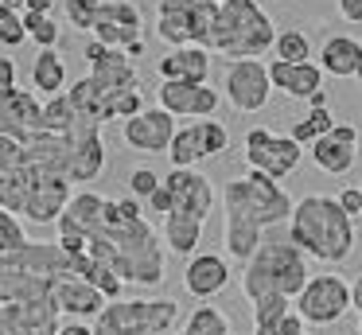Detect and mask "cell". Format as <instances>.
<instances>
[{
	"mask_svg": "<svg viewBox=\"0 0 362 335\" xmlns=\"http://www.w3.org/2000/svg\"><path fill=\"white\" fill-rule=\"evenodd\" d=\"M292 207H296V199L276 179H269L265 171L250 168L245 176L226 179V187H222V210H226V218H222V246H226V254L238 265H245L257 254L265 230L288 222Z\"/></svg>",
	"mask_w": 362,
	"mask_h": 335,
	"instance_id": "1",
	"label": "cell"
},
{
	"mask_svg": "<svg viewBox=\"0 0 362 335\" xmlns=\"http://www.w3.org/2000/svg\"><path fill=\"white\" fill-rule=\"evenodd\" d=\"M94 261L113 269L125 285L156 288L164 280V238L141 218H129L117 199H105V218L86 238V249Z\"/></svg>",
	"mask_w": 362,
	"mask_h": 335,
	"instance_id": "2",
	"label": "cell"
},
{
	"mask_svg": "<svg viewBox=\"0 0 362 335\" xmlns=\"http://www.w3.org/2000/svg\"><path fill=\"white\" fill-rule=\"evenodd\" d=\"M82 59L90 62V74L78 78L74 86H66V98L74 101L82 117L105 125L113 117H136L144 109L141 98V74H136L133 59L117 47H105L98 39H90L82 47Z\"/></svg>",
	"mask_w": 362,
	"mask_h": 335,
	"instance_id": "3",
	"label": "cell"
},
{
	"mask_svg": "<svg viewBox=\"0 0 362 335\" xmlns=\"http://www.w3.org/2000/svg\"><path fill=\"white\" fill-rule=\"evenodd\" d=\"M288 238L312 261L343 265L354 254V218L331 195H304L288 215Z\"/></svg>",
	"mask_w": 362,
	"mask_h": 335,
	"instance_id": "4",
	"label": "cell"
},
{
	"mask_svg": "<svg viewBox=\"0 0 362 335\" xmlns=\"http://www.w3.org/2000/svg\"><path fill=\"white\" fill-rule=\"evenodd\" d=\"M308 277H312L308 257L288 238V230L269 234V238H261L257 254L242 265V293L250 300H257V296H288V300H296L300 288L308 285Z\"/></svg>",
	"mask_w": 362,
	"mask_h": 335,
	"instance_id": "5",
	"label": "cell"
},
{
	"mask_svg": "<svg viewBox=\"0 0 362 335\" xmlns=\"http://www.w3.org/2000/svg\"><path fill=\"white\" fill-rule=\"evenodd\" d=\"M276 43V23L257 0H222L214 4L211 23V51L234 59H257Z\"/></svg>",
	"mask_w": 362,
	"mask_h": 335,
	"instance_id": "6",
	"label": "cell"
},
{
	"mask_svg": "<svg viewBox=\"0 0 362 335\" xmlns=\"http://www.w3.org/2000/svg\"><path fill=\"white\" fill-rule=\"evenodd\" d=\"M180 319V304L168 296L152 300H110L94 316V335H168Z\"/></svg>",
	"mask_w": 362,
	"mask_h": 335,
	"instance_id": "7",
	"label": "cell"
},
{
	"mask_svg": "<svg viewBox=\"0 0 362 335\" xmlns=\"http://www.w3.org/2000/svg\"><path fill=\"white\" fill-rule=\"evenodd\" d=\"M211 23L214 4H203V0H160L156 4V35L168 47H206Z\"/></svg>",
	"mask_w": 362,
	"mask_h": 335,
	"instance_id": "8",
	"label": "cell"
},
{
	"mask_svg": "<svg viewBox=\"0 0 362 335\" xmlns=\"http://www.w3.org/2000/svg\"><path fill=\"white\" fill-rule=\"evenodd\" d=\"M292 312L312 327L339 324L351 312V285L339 273H315V277H308V285L300 288L296 300H292Z\"/></svg>",
	"mask_w": 362,
	"mask_h": 335,
	"instance_id": "9",
	"label": "cell"
},
{
	"mask_svg": "<svg viewBox=\"0 0 362 335\" xmlns=\"http://www.w3.org/2000/svg\"><path fill=\"white\" fill-rule=\"evenodd\" d=\"M144 20H141V8L133 0H105L102 12H98V23H94V39L105 47H117L125 51L129 59L144 55Z\"/></svg>",
	"mask_w": 362,
	"mask_h": 335,
	"instance_id": "10",
	"label": "cell"
},
{
	"mask_svg": "<svg viewBox=\"0 0 362 335\" xmlns=\"http://www.w3.org/2000/svg\"><path fill=\"white\" fill-rule=\"evenodd\" d=\"M300 140L281 137V132H269V129H250L245 132V164L253 171H265L269 179H284L300 168Z\"/></svg>",
	"mask_w": 362,
	"mask_h": 335,
	"instance_id": "11",
	"label": "cell"
},
{
	"mask_svg": "<svg viewBox=\"0 0 362 335\" xmlns=\"http://www.w3.org/2000/svg\"><path fill=\"white\" fill-rule=\"evenodd\" d=\"M222 90L238 113H261L269 106V93H273L269 67L261 59H234L222 74Z\"/></svg>",
	"mask_w": 362,
	"mask_h": 335,
	"instance_id": "12",
	"label": "cell"
},
{
	"mask_svg": "<svg viewBox=\"0 0 362 335\" xmlns=\"http://www.w3.org/2000/svg\"><path fill=\"white\" fill-rule=\"evenodd\" d=\"M105 218V199L94 191H74L71 203H66V210L59 215V246L66 249V254H82L86 249V238L102 226Z\"/></svg>",
	"mask_w": 362,
	"mask_h": 335,
	"instance_id": "13",
	"label": "cell"
},
{
	"mask_svg": "<svg viewBox=\"0 0 362 335\" xmlns=\"http://www.w3.org/2000/svg\"><path fill=\"white\" fill-rule=\"evenodd\" d=\"M59 327H63V312L51 296L0 304V335H59Z\"/></svg>",
	"mask_w": 362,
	"mask_h": 335,
	"instance_id": "14",
	"label": "cell"
},
{
	"mask_svg": "<svg viewBox=\"0 0 362 335\" xmlns=\"http://www.w3.org/2000/svg\"><path fill=\"white\" fill-rule=\"evenodd\" d=\"M43 132V106L32 90H4L0 93V137H12L28 144Z\"/></svg>",
	"mask_w": 362,
	"mask_h": 335,
	"instance_id": "15",
	"label": "cell"
},
{
	"mask_svg": "<svg viewBox=\"0 0 362 335\" xmlns=\"http://www.w3.org/2000/svg\"><path fill=\"white\" fill-rule=\"evenodd\" d=\"M121 137H125V144L136 148V152H148V156L168 152V148H172V137H175V117L160 106H144L136 117H129V121L121 125Z\"/></svg>",
	"mask_w": 362,
	"mask_h": 335,
	"instance_id": "16",
	"label": "cell"
},
{
	"mask_svg": "<svg viewBox=\"0 0 362 335\" xmlns=\"http://www.w3.org/2000/svg\"><path fill=\"white\" fill-rule=\"evenodd\" d=\"M164 187L172 191V210L180 215H191V218H211L214 210V183L195 168H172L164 176Z\"/></svg>",
	"mask_w": 362,
	"mask_h": 335,
	"instance_id": "17",
	"label": "cell"
},
{
	"mask_svg": "<svg viewBox=\"0 0 362 335\" xmlns=\"http://www.w3.org/2000/svg\"><path fill=\"white\" fill-rule=\"evenodd\" d=\"M218 90L206 82H160L156 90V106L168 109L172 117H195V121H206L218 109Z\"/></svg>",
	"mask_w": 362,
	"mask_h": 335,
	"instance_id": "18",
	"label": "cell"
},
{
	"mask_svg": "<svg viewBox=\"0 0 362 335\" xmlns=\"http://www.w3.org/2000/svg\"><path fill=\"white\" fill-rule=\"evenodd\" d=\"M269 82H273V90H281L284 98L308 101L315 90H323V67L315 59H308V62L273 59L269 62Z\"/></svg>",
	"mask_w": 362,
	"mask_h": 335,
	"instance_id": "19",
	"label": "cell"
},
{
	"mask_svg": "<svg viewBox=\"0 0 362 335\" xmlns=\"http://www.w3.org/2000/svg\"><path fill=\"white\" fill-rule=\"evenodd\" d=\"M230 285V261L222 254H191L187 269H183V288H187L195 300H211L222 288Z\"/></svg>",
	"mask_w": 362,
	"mask_h": 335,
	"instance_id": "20",
	"label": "cell"
},
{
	"mask_svg": "<svg viewBox=\"0 0 362 335\" xmlns=\"http://www.w3.org/2000/svg\"><path fill=\"white\" fill-rule=\"evenodd\" d=\"M105 168V144H102V125L86 121L74 137L71 152V183H94Z\"/></svg>",
	"mask_w": 362,
	"mask_h": 335,
	"instance_id": "21",
	"label": "cell"
},
{
	"mask_svg": "<svg viewBox=\"0 0 362 335\" xmlns=\"http://www.w3.org/2000/svg\"><path fill=\"white\" fill-rule=\"evenodd\" d=\"M51 300H55L59 312L71 316V319H90V316H98V312L110 304L94 285H90V280H82L78 273H71V277L59 280V285L51 288Z\"/></svg>",
	"mask_w": 362,
	"mask_h": 335,
	"instance_id": "22",
	"label": "cell"
},
{
	"mask_svg": "<svg viewBox=\"0 0 362 335\" xmlns=\"http://www.w3.org/2000/svg\"><path fill=\"white\" fill-rule=\"evenodd\" d=\"M211 47H172L160 55L156 70L164 82H206L211 78Z\"/></svg>",
	"mask_w": 362,
	"mask_h": 335,
	"instance_id": "23",
	"label": "cell"
},
{
	"mask_svg": "<svg viewBox=\"0 0 362 335\" xmlns=\"http://www.w3.org/2000/svg\"><path fill=\"white\" fill-rule=\"evenodd\" d=\"M315 55H320L323 74H331V78H354L362 67V43L351 35H327Z\"/></svg>",
	"mask_w": 362,
	"mask_h": 335,
	"instance_id": "24",
	"label": "cell"
},
{
	"mask_svg": "<svg viewBox=\"0 0 362 335\" xmlns=\"http://www.w3.org/2000/svg\"><path fill=\"white\" fill-rule=\"evenodd\" d=\"M203 218H191V215H180V210H172V215H164V246L172 249V254L180 257H191L199 249V242H203Z\"/></svg>",
	"mask_w": 362,
	"mask_h": 335,
	"instance_id": "25",
	"label": "cell"
},
{
	"mask_svg": "<svg viewBox=\"0 0 362 335\" xmlns=\"http://www.w3.org/2000/svg\"><path fill=\"white\" fill-rule=\"evenodd\" d=\"M312 160L320 171H331V176H346V171L354 168V160H358V144H343V140H335L327 132V137H320L312 144Z\"/></svg>",
	"mask_w": 362,
	"mask_h": 335,
	"instance_id": "26",
	"label": "cell"
},
{
	"mask_svg": "<svg viewBox=\"0 0 362 335\" xmlns=\"http://www.w3.org/2000/svg\"><path fill=\"white\" fill-rule=\"evenodd\" d=\"M32 86L40 93H47V98L66 93V62L55 55V47H43V51L35 55V62H32Z\"/></svg>",
	"mask_w": 362,
	"mask_h": 335,
	"instance_id": "27",
	"label": "cell"
},
{
	"mask_svg": "<svg viewBox=\"0 0 362 335\" xmlns=\"http://www.w3.org/2000/svg\"><path fill=\"white\" fill-rule=\"evenodd\" d=\"M175 335H230V316L218 308V304H199L191 308V316L183 319V327Z\"/></svg>",
	"mask_w": 362,
	"mask_h": 335,
	"instance_id": "28",
	"label": "cell"
},
{
	"mask_svg": "<svg viewBox=\"0 0 362 335\" xmlns=\"http://www.w3.org/2000/svg\"><path fill=\"white\" fill-rule=\"evenodd\" d=\"M82 121H90V117H82L66 93H55V98L43 101V132H74Z\"/></svg>",
	"mask_w": 362,
	"mask_h": 335,
	"instance_id": "29",
	"label": "cell"
},
{
	"mask_svg": "<svg viewBox=\"0 0 362 335\" xmlns=\"http://www.w3.org/2000/svg\"><path fill=\"white\" fill-rule=\"evenodd\" d=\"M331 129H335V113H331V106H327V109H308V113L300 117L296 125H292L288 137L300 140V144H315V140L327 137Z\"/></svg>",
	"mask_w": 362,
	"mask_h": 335,
	"instance_id": "30",
	"label": "cell"
},
{
	"mask_svg": "<svg viewBox=\"0 0 362 335\" xmlns=\"http://www.w3.org/2000/svg\"><path fill=\"white\" fill-rule=\"evenodd\" d=\"M168 156H172V168H195V164L203 160V148H199L195 121H191V125H183V129H175V137H172V148H168Z\"/></svg>",
	"mask_w": 362,
	"mask_h": 335,
	"instance_id": "31",
	"label": "cell"
},
{
	"mask_svg": "<svg viewBox=\"0 0 362 335\" xmlns=\"http://www.w3.org/2000/svg\"><path fill=\"white\" fill-rule=\"evenodd\" d=\"M312 55H315V51H312V39H308V31H300V28L276 31L273 59H284V62H308Z\"/></svg>",
	"mask_w": 362,
	"mask_h": 335,
	"instance_id": "32",
	"label": "cell"
},
{
	"mask_svg": "<svg viewBox=\"0 0 362 335\" xmlns=\"http://www.w3.org/2000/svg\"><path fill=\"white\" fill-rule=\"evenodd\" d=\"M195 132H199V148H203V160L206 156H222L230 148V132L222 121L206 117V121H195Z\"/></svg>",
	"mask_w": 362,
	"mask_h": 335,
	"instance_id": "33",
	"label": "cell"
},
{
	"mask_svg": "<svg viewBox=\"0 0 362 335\" xmlns=\"http://www.w3.org/2000/svg\"><path fill=\"white\" fill-rule=\"evenodd\" d=\"M250 304H253V327H261V324H281V319L292 312V300H288V296H257V300H250Z\"/></svg>",
	"mask_w": 362,
	"mask_h": 335,
	"instance_id": "34",
	"label": "cell"
},
{
	"mask_svg": "<svg viewBox=\"0 0 362 335\" xmlns=\"http://www.w3.org/2000/svg\"><path fill=\"white\" fill-rule=\"evenodd\" d=\"M24 31H28L32 43H40V51L59 43V23L51 20V16H43V12H24Z\"/></svg>",
	"mask_w": 362,
	"mask_h": 335,
	"instance_id": "35",
	"label": "cell"
},
{
	"mask_svg": "<svg viewBox=\"0 0 362 335\" xmlns=\"http://www.w3.org/2000/svg\"><path fill=\"white\" fill-rule=\"evenodd\" d=\"M28 242H32V238H28L20 215H12V210L0 207V254H12V249L28 246Z\"/></svg>",
	"mask_w": 362,
	"mask_h": 335,
	"instance_id": "36",
	"label": "cell"
},
{
	"mask_svg": "<svg viewBox=\"0 0 362 335\" xmlns=\"http://www.w3.org/2000/svg\"><path fill=\"white\" fill-rule=\"evenodd\" d=\"M102 4L105 0H63V12H66V20H71L78 31H94Z\"/></svg>",
	"mask_w": 362,
	"mask_h": 335,
	"instance_id": "37",
	"label": "cell"
},
{
	"mask_svg": "<svg viewBox=\"0 0 362 335\" xmlns=\"http://www.w3.org/2000/svg\"><path fill=\"white\" fill-rule=\"evenodd\" d=\"M24 39H28L24 12H12V8L0 4V43H4V47H20Z\"/></svg>",
	"mask_w": 362,
	"mask_h": 335,
	"instance_id": "38",
	"label": "cell"
},
{
	"mask_svg": "<svg viewBox=\"0 0 362 335\" xmlns=\"http://www.w3.org/2000/svg\"><path fill=\"white\" fill-rule=\"evenodd\" d=\"M160 183H164V176H156L152 168H133V176H129V191H133V199H144V203H148V195L156 191Z\"/></svg>",
	"mask_w": 362,
	"mask_h": 335,
	"instance_id": "39",
	"label": "cell"
},
{
	"mask_svg": "<svg viewBox=\"0 0 362 335\" xmlns=\"http://www.w3.org/2000/svg\"><path fill=\"white\" fill-rule=\"evenodd\" d=\"M253 335H308V324L296 316V312H288L281 324H261V327H253Z\"/></svg>",
	"mask_w": 362,
	"mask_h": 335,
	"instance_id": "40",
	"label": "cell"
},
{
	"mask_svg": "<svg viewBox=\"0 0 362 335\" xmlns=\"http://www.w3.org/2000/svg\"><path fill=\"white\" fill-rule=\"evenodd\" d=\"M20 160H24V144H20V140H12V137H0V179L8 176Z\"/></svg>",
	"mask_w": 362,
	"mask_h": 335,
	"instance_id": "41",
	"label": "cell"
},
{
	"mask_svg": "<svg viewBox=\"0 0 362 335\" xmlns=\"http://www.w3.org/2000/svg\"><path fill=\"white\" fill-rule=\"evenodd\" d=\"M339 207H343L351 218H358L362 215V187H346V191L339 195Z\"/></svg>",
	"mask_w": 362,
	"mask_h": 335,
	"instance_id": "42",
	"label": "cell"
},
{
	"mask_svg": "<svg viewBox=\"0 0 362 335\" xmlns=\"http://www.w3.org/2000/svg\"><path fill=\"white\" fill-rule=\"evenodd\" d=\"M148 210H156V215H172V191H168L164 183L148 195Z\"/></svg>",
	"mask_w": 362,
	"mask_h": 335,
	"instance_id": "43",
	"label": "cell"
},
{
	"mask_svg": "<svg viewBox=\"0 0 362 335\" xmlns=\"http://www.w3.org/2000/svg\"><path fill=\"white\" fill-rule=\"evenodd\" d=\"M4 90H16V59L0 55V93Z\"/></svg>",
	"mask_w": 362,
	"mask_h": 335,
	"instance_id": "44",
	"label": "cell"
},
{
	"mask_svg": "<svg viewBox=\"0 0 362 335\" xmlns=\"http://www.w3.org/2000/svg\"><path fill=\"white\" fill-rule=\"evenodd\" d=\"M331 137H335V140H343V144H358V129H354V125H346V121H335Z\"/></svg>",
	"mask_w": 362,
	"mask_h": 335,
	"instance_id": "45",
	"label": "cell"
},
{
	"mask_svg": "<svg viewBox=\"0 0 362 335\" xmlns=\"http://www.w3.org/2000/svg\"><path fill=\"white\" fill-rule=\"evenodd\" d=\"M339 16L351 23H362V0H339Z\"/></svg>",
	"mask_w": 362,
	"mask_h": 335,
	"instance_id": "46",
	"label": "cell"
},
{
	"mask_svg": "<svg viewBox=\"0 0 362 335\" xmlns=\"http://www.w3.org/2000/svg\"><path fill=\"white\" fill-rule=\"evenodd\" d=\"M59 335H94V327L82 324V319H66V324L59 327Z\"/></svg>",
	"mask_w": 362,
	"mask_h": 335,
	"instance_id": "47",
	"label": "cell"
},
{
	"mask_svg": "<svg viewBox=\"0 0 362 335\" xmlns=\"http://www.w3.org/2000/svg\"><path fill=\"white\" fill-rule=\"evenodd\" d=\"M51 8H55V0H24V12H43V16H51Z\"/></svg>",
	"mask_w": 362,
	"mask_h": 335,
	"instance_id": "48",
	"label": "cell"
},
{
	"mask_svg": "<svg viewBox=\"0 0 362 335\" xmlns=\"http://www.w3.org/2000/svg\"><path fill=\"white\" fill-rule=\"evenodd\" d=\"M351 308L362 316V273L354 277V285H351Z\"/></svg>",
	"mask_w": 362,
	"mask_h": 335,
	"instance_id": "49",
	"label": "cell"
},
{
	"mask_svg": "<svg viewBox=\"0 0 362 335\" xmlns=\"http://www.w3.org/2000/svg\"><path fill=\"white\" fill-rule=\"evenodd\" d=\"M308 106H312V109H327V93H323V90H315L312 98H308Z\"/></svg>",
	"mask_w": 362,
	"mask_h": 335,
	"instance_id": "50",
	"label": "cell"
},
{
	"mask_svg": "<svg viewBox=\"0 0 362 335\" xmlns=\"http://www.w3.org/2000/svg\"><path fill=\"white\" fill-rule=\"evenodd\" d=\"M4 8H12V12H24V0H0Z\"/></svg>",
	"mask_w": 362,
	"mask_h": 335,
	"instance_id": "51",
	"label": "cell"
},
{
	"mask_svg": "<svg viewBox=\"0 0 362 335\" xmlns=\"http://www.w3.org/2000/svg\"><path fill=\"white\" fill-rule=\"evenodd\" d=\"M354 78H358V86H362V67H358V74H354Z\"/></svg>",
	"mask_w": 362,
	"mask_h": 335,
	"instance_id": "52",
	"label": "cell"
},
{
	"mask_svg": "<svg viewBox=\"0 0 362 335\" xmlns=\"http://www.w3.org/2000/svg\"><path fill=\"white\" fill-rule=\"evenodd\" d=\"M203 4H222V0H203Z\"/></svg>",
	"mask_w": 362,
	"mask_h": 335,
	"instance_id": "53",
	"label": "cell"
},
{
	"mask_svg": "<svg viewBox=\"0 0 362 335\" xmlns=\"http://www.w3.org/2000/svg\"><path fill=\"white\" fill-rule=\"evenodd\" d=\"M358 335H362V316H358Z\"/></svg>",
	"mask_w": 362,
	"mask_h": 335,
	"instance_id": "54",
	"label": "cell"
}]
</instances>
